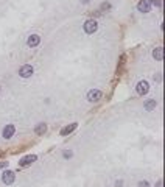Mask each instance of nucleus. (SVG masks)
Returning <instances> with one entry per match:
<instances>
[{
    "mask_svg": "<svg viewBox=\"0 0 165 187\" xmlns=\"http://www.w3.org/2000/svg\"><path fill=\"white\" fill-rule=\"evenodd\" d=\"M81 2H82V3H84V5H86V3H89V0H81Z\"/></svg>",
    "mask_w": 165,
    "mask_h": 187,
    "instance_id": "nucleus-19",
    "label": "nucleus"
},
{
    "mask_svg": "<svg viewBox=\"0 0 165 187\" xmlns=\"http://www.w3.org/2000/svg\"><path fill=\"white\" fill-rule=\"evenodd\" d=\"M14 179H16L14 171H11V170H8V171H3V175H2V181H3L6 185L12 184V182H14Z\"/></svg>",
    "mask_w": 165,
    "mask_h": 187,
    "instance_id": "nucleus-6",
    "label": "nucleus"
},
{
    "mask_svg": "<svg viewBox=\"0 0 165 187\" xmlns=\"http://www.w3.org/2000/svg\"><path fill=\"white\" fill-rule=\"evenodd\" d=\"M39 42H40V36L39 34H31L28 39H26V45L28 47H36V45H39Z\"/></svg>",
    "mask_w": 165,
    "mask_h": 187,
    "instance_id": "nucleus-7",
    "label": "nucleus"
},
{
    "mask_svg": "<svg viewBox=\"0 0 165 187\" xmlns=\"http://www.w3.org/2000/svg\"><path fill=\"white\" fill-rule=\"evenodd\" d=\"M153 58L157 59V61H162V59H163V50H162V47L154 48V51H153Z\"/></svg>",
    "mask_w": 165,
    "mask_h": 187,
    "instance_id": "nucleus-11",
    "label": "nucleus"
},
{
    "mask_svg": "<svg viewBox=\"0 0 165 187\" xmlns=\"http://www.w3.org/2000/svg\"><path fill=\"white\" fill-rule=\"evenodd\" d=\"M72 154H73L72 151H64V153H62V156H64V157H72Z\"/></svg>",
    "mask_w": 165,
    "mask_h": 187,
    "instance_id": "nucleus-15",
    "label": "nucleus"
},
{
    "mask_svg": "<svg viewBox=\"0 0 165 187\" xmlns=\"http://www.w3.org/2000/svg\"><path fill=\"white\" fill-rule=\"evenodd\" d=\"M47 131V125L45 123H39L37 126H36V129H34V132L37 136H40V134H44V132Z\"/></svg>",
    "mask_w": 165,
    "mask_h": 187,
    "instance_id": "nucleus-13",
    "label": "nucleus"
},
{
    "mask_svg": "<svg viewBox=\"0 0 165 187\" xmlns=\"http://www.w3.org/2000/svg\"><path fill=\"white\" fill-rule=\"evenodd\" d=\"M97 30H98V23H97V20H95V19H89V20L84 22V31L87 34H92V33H95Z\"/></svg>",
    "mask_w": 165,
    "mask_h": 187,
    "instance_id": "nucleus-2",
    "label": "nucleus"
},
{
    "mask_svg": "<svg viewBox=\"0 0 165 187\" xmlns=\"http://www.w3.org/2000/svg\"><path fill=\"white\" fill-rule=\"evenodd\" d=\"M156 187H162V181H157V184H156Z\"/></svg>",
    "mask_w": 165,
    "mask_h": 187,
    "instance_id": "nucleus-17",
    "label": "nucleus"
},
{
    "mask_svg": "<svg viewBox=\"0 0 165 187\" xmlns=\"http://www.w3.org/2000/svg\"><path fill=\"white\" fill-rule=\"evenodd\" d=\"M19 75H20L22 78H30V76L33 75V65H30V64H23L22 67L19 69Z\"/></svg>",
    "mask_w": 165,
    "mask_h": 187,
    "instance_id": "nucleus-4",
    "label": "nucleus"
},
{
    "mask_svg": "<svg viewBox=\"0 0 165 187\" xmlns=\"http://www.w3.org/2000/svg\"><path fill=\"white\" fill-rule=\"evenodd\" d=\"M156 104H157V101H156L154 98H149V100H146V101L143 103V108H145L146 111H153V109L156 108Z\"/></svg>",
    "mask_w": 165,
    "mask_h": 187,
    "instance_id": "nucleus-10",
    "label": "nucleus"
},
{
    "mask_svg": "<svg viewBox=\"0 0 165 187\" xmlns=\"http://www.w3.org/2000/svg\"><path fill=\"white\" fill-rule=\"evenodd\" d=\"M135 92L139 94V95H146V94L149 92V84H148V81L142 79V81L137 83V84H135Z\"/></svg>",
    "mask_w": 165,
    "mask_h": 187,
    "instance_id": "nucleus-3",
    "label": "nucleus"
},
{
    "mask_svg": "<svg viewBox=\"0 0 165 187\" xmlns=\"http://www.w3.org/2000/svg\"><path fill=\"white\" fill-rule=\"evenodd\" d=\"M76 125H78V123H72V125H68V126L62 128V129H61V134H62V136H65V134H70V132H72V131L76 128Z\"/></svg>",
    "mask_w": 165,
    "mask_h": 187,
    "instance_id": "nucleus-12",
    "label": "nucleus"
},
{
    "mask_svg": "<svg viewBox=\"0 0 165 187\" xmlns=\"http://www.w3.org/2000/svg\"><path fill=\"white\" fill-rule=\"evenodd\" d=\"M151 2H153V3H156V5H160V3L157 2V0H151Z\"/></svg>",
    "mask_w": 165,
    "mask_h": 187,
    "instance_id": "nucleus-18",
    "label": "nucleus"
},
{
    "mask_svg": "<svg viewBox=\"0 0 165 187\" xmlns=\"http://www.w3.org/2000/svg\"><path fill=\"white\" fill-rule=\"evenodd\" d=\"M101 97H103V92H101L100 89H90V90L87 92V100H89L90 103H97V101H100Z\"/></svg>",
    "mask_w": 165,
    "mask_h": 187,
    "instance_id": "nucleus-1",
    "label": "nucleus"
},
{
    "mask_svg": "<svg viewBox=\"0 0 165 187\" xmlns=\"http://www.w3.org/2000/svg\"><path fill=\"white\" fill-rule=\"evenodd\" d=\"M14 132H16V126L12 123H9V125H5L2 136H3V139H11L12 136H14Z\"/></svg>",
    "mask_w": 165,
    "mask_h": 187,
    "instance_id": "nucleus-5",
    "label": "nucleus"
},
{
    "mask_svg": "<svg viewBox=\"0 0 165 187\" xmlns=\"http://www.w3.org/2000/svg\"><path fill=\"white\" fill-rule=\"evenodd\" d=\"M3 167H8V162H0V168H3Z\"/></svg>",
    "mask_w": 165,
    "mask_h": 187,
    "instance_id": "nucleus-16",
    "label": "nucleus"
},
{
    "mask_svg": "<svg viewBox=\"0 0 165 187\" xmlns=\"http://www.w3.org/2000/svg\"><path fill=\"white\" fill-rule=\"evenodd\" d=\"M137 9H139L140 12H145V14H146V12L151 11V5L146 2V0H142V2L137 3Z\"/></svg>",
    "mask_w": 165,
    "mask_h": 187,
    "instance_id": "nucleus-8",
    "label": "nucleus"
},
{
    "mask_svg": "<svg viewBox=\"0 0 165 187\" xmlns=\"http://www.w3.org/2000/svg\"><path fill=\"white\" fill-rule=\"evenodd\" d=\"M34 161H36V156H34V154H31V156H25V157L20 159V167H26V165L33 164Z\"/></svg>",
    "mask_w": 165,
    "mask_h": 187,
    "instance_id": "nucleus-9",
    "label": "nucleus"
},
{
    "mask_svg": "<svg viewBox=\"0 0 165 187\" xmlns=\"http://www.w3.org/2000/svg\"><path fill=\"white\" fill-rule=\"evenodd\" d=\"M139 187H149V184H148L146 181H140V182H139Z\"/></svg>",
    "mask_w": 165,
    "mask_h": 187,
    "instance_id": "nucleus-14",
    "label": "nucleus"
}]
</instances>
